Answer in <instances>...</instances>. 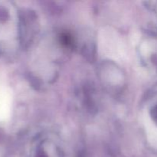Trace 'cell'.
Masks as SVG:
<instances>
[{
	"label": "cell",
	"instance_id": "cell-1",
	"mask_svg": "<svg viewBox=\"0 0 157 157\" xmlns=\"http://www.w3.org/2000/svg\"><path fill=\"white\" fill-rule=\"evenodd\" d=\"M153 117H154L155 120H156V121L157 122V107L155 108V110H153Z\"/></svg>",
	"mask_w": 157,
	"mask_h": 157
},
{
	"label": "cell",
	"instance_id": "cell-2",
	"mask_svg": "<svg viewBox=\"0 0 157 157\" xmlns=\"http://www.w3.org/2000/svg\"><path fill=\"white\" fill-rule=\"evenodd\" d=\"M38 157H46V156H44V155H43V154H41V155H39V156H38Z\"/></svg>",
	"mask_w": 157,
	"mask_h": 157
}]
</instances>
